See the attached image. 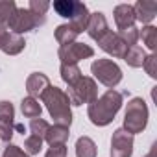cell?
<instances>
[{"label":"cell","mask_w":157,"mask_h":157,"mask_svg":"<svg viewBox=\"0 0 157 157\" xmlns=\"http://www.w3.org/2000/svg\"><path fill=\"white\" fill-rule=\"evenodd\" d=\"M48 8H50V2H46V0H32L28 10H30L35 17H43V19H44V13L48 11Z\"/></svg>","instance_id":"29"},{"label":"cell","mask_w":157,"mask_h":157,"mask_svg":"<svg viewBox=\"0 0 157 157\" xmlns=\"http://www.w3.org/2000/svg\"><path fill=\"white\" fill-rule=\"evenodd\" d=\"M2 157H30V155H28L26 151H22L19 146H15V144H10V146L4 150Z\"/></svg>","instance_id":"31"},{"label":"cell","mask_w":157,"mask_h":157,"mask_svg":"<svg viewBox=\"0 0 157 157\" xmlns=\"http://www.w3.org/2000/svg\"><path fill=\"white\" fill-rule=\"evenodd\" d=\"M117 35H118L128 46H135L137 41H139V30L135 28V24H133V26H128V28H120Z\"/></svg>","instance_id":"26"},{"label":"cell","mask_w":157,"mask_h":157,"mask_svg":"<svg viewBox=\"0 0 157 157\" xmlns=\"http://www.w3.org/2000/svg\"><path fill=\"white\" fill-rule=\"evenodd\" d=\"M57 56L61 59V65H76L82 59L93 57L94 50L89 44H85V43H70L67 46H59Z\"/></svg>","instance_id":"7"},{"label":"cell","mask_w":157,"mask_h":157,"mask_svg":"<svg viewBox=\"0 0 157 157\" xmlns=\"http://www.w3.org/2000/svg\"><path fill=\"white\" fill-rule=\"evenodd\" d=\"M144 57H146V54H144V50L139 46V44H135V46H129L128 50H126V56L122 57L129 67H133V68H139V67H142V63H144Z\"/></svg>","instance_id":"18"},{"label":"cell","mask_w":157,"mask_h":157,"mask_svg":"<svg viewBox=\"0 0 157 157\" xmlns=\"http://www.w3.org/2000/svg\"><path fill=\"white\" fill-rule=\"evenodd\" d=\"M41 100L46 105L50 117L54 118V122L57 126L70 128V124H72V111H70V100H68V96H67L65 91H61L59 87L50 85L43 93Z\"/></svg>","instance_id":"2"},{"label":"cell","mask_w":157,"mask_h":157,"mask_svg":"<svg viewBox=\"0 0 157 157\" xmlns=\"http://www.w3.org/2000/svg\"><path fill=\"white\" fill-rule=\"evenodd\" d=\"M139 37L142 39V43H144L151 52H155V48H157V28H155V26H151V24L144 26V28L139 32Z\"/></svg>","instance_id":"23"},{"label":"cell","mask_w":157,"mask_h":157,"mask_svg":"<svg viewBox=\"0 0 157 157\" xmlns=\"http://www.w3.org/2000/svg\"><path fill=\"white\" fill-rule=\"evenodd\" d=\"M13 120H15L13 104L2 100V102H0V124H4V126H13Z\"/></svg>","instance_id":"24"},{"label":"cell","mask_w":157,"mask_h":157,"mask_svg":"<svg viewBox=\"0 0 157 157\" xmlns=\"http://www.w3.org/2000/svg\"><path fill=\"white\" fill-rule=\"evenodd\" d=\"M50 87V80H48V76L43 74V72H33L28 76V80H26V91L32 98H41L43 93Z\"/></svg>","instance_id":"10"},{"label":"cell","mask_w":157,"mask_h":157,"mask_svg":"<svg viewBox=\"0 0 157 157\" xmlns=\"http://www.w3.org/2000/svg\"><path fill=\"white\" fill-rule=\"evenodd\" d=\"M21 111H22V115L24 117H28V118H39L41 117V113H43V107H41V104H39V100H35V98H32V96H28V98H24L22 102H21Z\"/></svg>","instance_id":"19"},{"label":"cell","mask_w":157,"mask_h":157,"mask_svg":"<svg viewBox=\"0 0 157 157\" xmlns=\"http://www.w3.org/2000/svg\"><path fill=\"white\" fill-rule=\"evenodd\" d=\"M113 15H115V22H117L118 30L135 24V11H133V6H129V4H120V6H117Z\"/></svg>","instance_id":"14"},{"label":"cell","mask_w":157,"mask_h":157,"mask_svg":"<svg viewBox=\"0 0 157 157\" xmlns=\"http://www.w3.org/2000/svg\"><path fill=\"white\" fill-rule=\"evenodd\" d=\"M70 105H83V104H93L98 98V85L93 78L82 76L74 85H68L67 93Z\"/></svg>","instance_id":"4"},{"label":"cell","mask_w":157,"mask_h":157,"mask_svg":"<svg viewBox=\"0 0 157 157\" xmlns=\"http://www.w3.org/2000/svg\"><path fill=\"white\" fill-rule=\"evenodd\" d=\"M44 157H67V144H59V146H50V150L46 151Z\"/></svg>","instance_id":"32"},{"label":"cell","mask_w":157,"mask_h":157,"mask_svg":"<svg viewBox=\"0 0 157 157\" xmlns=\"http://www.w3.org/2000/svg\"><path fill=\"white\" fill-rule=\"evenodd\" d=\"M142 67H144V70H146V74H148L150 78H157V56H155V54L146 56Z\"/></svg>","instance_id":"30"},{"label":"cell","mask_w":157,"mask_h":157,"mask_svg":"<svg viewBox=\"0 0 157 157\" xmlns=\"http://www.w3.org/2000/svg\"><path fill=\"white\" fill-rule=\"evenodd\" d=\"M133 153V135L124 128H118L111 137V157H131Z\"/></svg>","instance_id":"8"},{"label":"cell","mask_w":157,"mask_h":157,"mask_svg":"<svg viewBox=\"0 0 157 157\" xmlns=\"http://www.w3.org/2000/svg\"><path fill=\"white\" fill-rule=\"evenodd\" d=\"M109 32V24L105 21V15L96 11V13H91L89 15V22H87V33L91 39L94 41H100L105 33Z\"/></svg>","instance_id":"11"},{"label":"cell","mask_w":157,"mask_h":157,"mask_svg":"<svg viewBox=\"0 0 157 157\" xmlns=\"http://www.w3.org/2000/svg\"><path fill=\"white\" fill-rule=\"evenodd\" d=\"M148 124V105L142 98H131L124 115V129L131 135L140 133Z\"/></svg>","instance_id":"3"},{"label":"cell","mask_w":157,"mask_h":157,"mask_svg":"<svg viewBox=\"0 0 157 157\" xmlns=\"http://www.w3.org/2000/svg\"><path fill=\"white\" fill-rule=\"evenodd\" d=\"M155 150H157V146L153 144V146H151V150H150V153H148V155H144V157H155Z\"/></svg>","instance_id":"34"},{"label":"cell","mask_w":157,"mask_h":157,"mask_svg":"<svg viewBox=\"0 0 157 157\" xmlns=\"http://www.w3.org/2000/svg\"><path fill=\"white\" fill-rule=\"evenodd\" d=\"M98 44H100V48L104 50V52H107L109 56H113V57H118V59H122L124 56H126V50L129 48L117 33H113L111 30L98 41Z\"/></svg>","instance_id":"9"},{"label":"cell","mask_w":157,"mask_h":157,"mask_svg":"<svg viewBox=\"0 0 157 157\" xmlns=\"http://www.w3.org/2000/svg\"><path fill=\"white\" fill-rule=\"evenodd\" d=\"M24 46H26V41H24L22 35L8 33V39H6V43L2 46V52L8 54V56H17V54H21L24 50Z\"/></svg>","instance_id":"16"},{"label":"cell","mask_w":157,"mask_h":157,"mask_svg":"<svg viewBox=\"0 0 157 157\" xmlns=\"http://www.w3.org/2000/svg\"><path fill=\"white\" fill-rule=\"evenodd\" d=\"M76 37L78 33L68 26V24H59L56 28V41L61 44V46H67L70 43H76Z\"/></svg>","instance_id":"20"},{"label":"cell","mask_w":157,"mask_h":157,"mask_svg":"<svg viewBox=\"0 0 157 157\" xmlns=\"http://www.w3.org/2000/svg\"><path fill=\"white\" fill-rule=\"evenodd\" d=\"M41 150H43V139H41V137L30 135V137L24 140V151H26L28 155H37Z\"/></svg>","instance_id":"27"},{"label":"cell","mask_w":157,"mask_h":157,"mask_svg":"<svg viewBox=\"0 0 157 157\" xmlns=\"http://www.w3.org/2000/svg\"><path fill=\"white\" fill-rule=\"evenodd\" d=\"M17 11V4L13 0H0V26H8L11 17Z\"/></svg>","instance_id":"21"},{"label":"cell","mask_w":157,"mask_h":157,"mask_svg":"<svg viewBox=\"0 0 157 157\" xmlns=\"http://www.w3.org/2000/svg\"><path fill=\"white\" fill-rule=\"evenodd\" d=\"M91 72L102 85H105L109 89L117 87L120 83V80H122L120 67L115 61H111V59H96V61H93Z\"/></svg>","instance_id":"5"},{"label":"cell","mask_w":157,"mask_h":157,"mask_svg":"<svg viewBox=\"0 0 157 157\" xmlns=\"http://www.w3.org/2000/svg\"><path fill=\"white\" fill-rule=\"evenodd\" d=\"M59 72H61L63 82L68 83V85H74L82 78V70H80V67H78V65H61Z\"/></svg>","instance_id":"22"},{"label":"cell","mask_w":157,"mask_h":157,"mask_svg":"<svg viewBox=\"0 0 157 157\" xmlns=\"http://www.w3.org/2000/svg\"><path fill=\"white\" fill-rule=\"evenodd\" d=\"M74 2H76V0H56V2H54V11L59 17L70 19L72 13H74Z\"/></svg>","instance_id":"25"},{"label":"cell","mask_w":157,"mask_h":157,"mask_svg":"<svg viewBox=\"0 0 157 157\" xmlns=\"http://www.w3.org/2000/svg\"><path fill=\"white\" fill-rule=\"evenodd\" d=\"M133 11H135V21L148 26L157 15V2L155 0H139L133 6Z\"/></svg>","instance_id":"12"},{"label":"cell","mask_w":157,"mask_h":157,"mask_svg":"<svg viewBox=\"0 0 157 157\" xmlns=\"http://www.w3.org/2000/svg\"><path fill=\"white\" fill-rule=\"evenodd\" d=\"M41 24H44V19H43V17H35L30 10L17 8L15 15L11 17L10 24H8V28L11 30V33L21 35V33L32 32L33 28H37V26H41Z\"/></svg>","instance_id":"6"},{"label":"cell","mask_w":157,"mask_h":157,"mask_svg":"<svg viewBox=\"0 0 157 157\" xmlns=\"http://www.w3.org/2000/svg\"><path fill=\"white\" fill-rule=\"evenodd\" d=\"M68 135H70L68 128L54 124V126L48 128V131H46V135H44V140H46L50 146H59V144H65V142L68 140Z\"/></svg>","instance_id":"15"},{"label":"cell","mask_w":157,"mask_h":157,"mask_svg":"<svg viewBox=\"0 0 157 157\" xmlns=\"http://www.w3.org/2000/svg\"><path fill=\"white\" fill-rule=\"evenodd\" d=\"M8 30L6 28H2V26H0V50H2V46H4V43H6V39H8Z\"/></svg>","instance_id":"33"},{"label":"cell","mask_w":157,"mask_h":157,"mask_svg":"<svg viewBox=\"0 0 157 157\" xmlns=\"http://www.w3.org/2000/svg\"><path fill=\"white\" fill-rule=\"evenodd\" d=\"M89 10L83 2H74V13L70 17V28L80 35L83 30H87V22H89Z\"/></svg>","instance_id":"13"},{"label":"cell","mask_w":157,"mask_h":157,"mask_svg":"<svg viewBox=\"0 0 157 157\" xmlns=\"http://www.w3.org/2000/svg\"><path fill=\"white\" fill-rule=\"evenodd\" d=\"M48 128H50V124H48L46 120H43V118H33V120L30 122V131H32V135L41 137L43 140H44V135H46Z\"/></svg>","instance_id":"28"},{"label":"cell","mask_w":157,"mask_h":157,"mask_svg":"<svg viewBox=\"0 0 157 157\" xmlns=\"http://www.w3.org/2000/svg\"><path fill=\"white\" fill-rule=\"evenodd\" d=\"M76 155L78 157H96V144L89 137H80L76 140Z\"/></svg>","instance_id":"17"},{"label":"cell","mask_w":157,"mask_h":157,"mask_svg":"<svg viewBox=\"0 0 157 157\" xmlns=\"http://www.w3.org/2000/svg\"><path fill=\"white\" fill-rule=\"evenodd\" d=\"M120 107H122V94L117 93L115 89H109L100 98H96L93 104H89L87 115L94 126L102 128V126H107L115 120Z\"/></svg>","instance_id":"1"}]
</instances>
